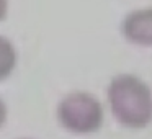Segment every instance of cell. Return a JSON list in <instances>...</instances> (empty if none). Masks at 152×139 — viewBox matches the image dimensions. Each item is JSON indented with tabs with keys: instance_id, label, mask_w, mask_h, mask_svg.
Wrapping results in <instances>:
<instances>
[{
	"instance_id": "1",
	"label": "cell",
	"mask_w": 152,
	"mask_h": 139,
	"mask_svg": "<svg viewBox=\"0 0 152 139\" xmlns=\"http://www.w3.org/2000/svg\"><path fill=\"white\" fill-rule=\"evenodd\" d=\"M111 113L119 124L141 129L152 121V93L147 83L131 74L113 77L108 87Z\"/></svg>"
},
{
	"instance_id": "4",
	"label": "cell",
	"mask_w": 152,
	"mask_h": 139,
	"mask_svg": "<svg viewBox=\"0 0 152 139\" xmlns=\"http://www.w3.org/2000/svg\"><path fill=\"white\" fill-rule=\"evenodd\" d=\"M17 66V51L15 46L7 40L0 36V82L10 77Z\"/></svg>"
},
{
	"instance_id": "5",
	"label": "cell",
	"mask_w": 152,
	"mask_h": 139,
	"mask_svg": "<svg viewBox=\"0 0 152 139\" xmlns=\"http://www.w3.org/2000/svg\"><path fill=\"white\" fill-rule=\"evenodd\" d=\"M5 121H7V106H5L4 100L0 98V128L5 124Z\"/></svg>"
},
{
	"instance_id": "7",
	"label": "cell",
	"mask_w": 152,
	"mask_h": 139,
	"mask_svg": "<svg viewBox=\"0 0 152 139\" xmlns=\"http://www.w3.org/2000/svg\"><path fill=\"white\" fill-rule=\"evenodd\" d=\"M23 139H26V138H23Z\"/></svg>"
},
{
	"instance_id": "2",
	"label": "cell",
	"mask_w": 152,
	"mask_h": 139,
	"mask_svg": "<svg viewBox=\"0 0 152 139\" xmlns=\"http://www.w3.org/2000/svg\"><path fill=\"white\" fill-rule=\"evenodd\" d=\"M57 118L66 129L77 134H90L102 128L103 106L87 92H74L61 100Z\"/></svg>"
},
{
	"instance_id": "3",
	"label": "cell",
	"mask_w": 152,
	"mask_h": 139,
	"mask_svg": "<svg viewBox=\"0 0 152 139\" xmlns=\"http://www.w3.org/2000/svg\"><path fill=\"white\" fill-rule=\"evenodd\" d=\"M121 30L129 43L147 48L152 46V7L128 13L123 20Z\"/></svg>"
},
{
	"instance_id": "6",
	"label": "cell",
	"mask_w": 152,
	"mask_h": 139,
	"mask_svg": "<svg viewBox=\"0 0 152 139\" xmlns=\"http://www.w3.org/2000/svg\"><path fill=\"white\" fill-rule=\"evenodd\" d=\"M7 10H8V2L7 0H0V21L7 17Z\"/></svg>"
}]
</instances>
